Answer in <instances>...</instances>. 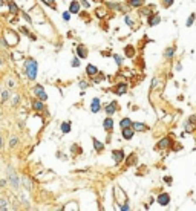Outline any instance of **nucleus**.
<instances>
[{"label":"nucleus","mask_w":196,"mask_h":211,"mask_svg":"<svg viewBox=\"0 0 196 211\" xmlns=\"http://www.w3.org/2000/svg\"><path fill=\"white\" fill-rule=\"evenodd\" d=\"M25 73L31 81H34L37 78V73H38V64L34 58H28L25 61Z\"/></svg>","instance_id":"nucleus-1"},{"label":"nucleus","mask_w":196,"mask_h":211,"mask_svg":"<svg viewBox=\"0 0 196 211\" xmlns=\"http://www.w3.org/2000/svg\"><path fill=\"white\" fill-rule=\"evenodd\" d=\"M6 179H8V183L14 188V190H18L20 183H22V181H20V178L17 176V173L12 170V167H8V174H6Z\"/></svg>","instance_id":"nucleus-2"},{"label":"nucleus","mask_w":196,"mask_h":211,"mask_svg":"<svg viewBox=\"0 0 196 211\" xmlns=\"http://www.w3.org/2000/svg\"><path fill=\"white\" fill-rule=\"evenodd\" d=\"M32 92H34V95H35L38 100H42V101L48 100V93H46V90L43 89L42 84H35V86H34V89H32Z\"/></svg>","instance_id":"nucleus-3"},{"label":"nucleus","mask_w":196,"mask_h":211,"mask_svg":"<svg viewBox=\"0 0 196 211\" xmlns=\"http://www.w3.org/2000/svg\"><path fill=\"white\" fill-rule=\"evenodd\" d=\"M156 202L161 207H167L168 203H170V194L168 193H159L158 197H156Z\"/></svg>","instance_id":"nucleus-4"},{"label":"nucleus","mask_w":196,"mask_h":211,"mask_svg":"<svg viewBox=\"0 0 196 211\" xmlns=\"http://www.w3.org/2000/svg\"><path fill=\"white\" fill-rule=\"evenodd\" d=\"M45 101H42V100H34L32 101V103H31V106H32V109H34V110H35V112H45Z\"/></svg>","instance_id":"nucleus-5"},{"label":"nucleus","mask_w":196,"mask_h":211,"mask_svg":"<svg viewBox=\"0 0 196 211\" xmlns=\"http://www.w3.org/2000/svg\"><path fill=\"white\" fill-rule=\"evenodd\" d=\"M121 130H123V132H121V135H123V138H124V139L129 141V139L133 138V135H135L133 127H124V128H121Z\"/></svg>","instance_id":"nucleus-6"},{"label":"nucleus","mask_w":196,"mask_h":211,"mask_svg":"<svg viewBox=\"0 0 196 211\" xmlns=\"http://www.w3.org/2000/svg\"><path fill=\"white\" fill-rule=\"evenodd\" d=\"M112 155H113V161L117 162V164H120V162H123L124 161V152L123 150H113L112 152Z\"/></svg>","instance_id":"nucleus-7"},{"label":"nucleus","mask_w":196,"mask_h":211,"mask_svg":"<svg viewBox=\"0 0 196 211\" xmlns=\"http://www.w3.org/2000/svg\"><path fill=\"white\" fill-rule=\"evenodd\" d=\"M100 110H101V103H100V100H98V98H93L92 103H91V112H92V113H98Z\"/></svg>","instance_id":"nucleus-8"},{"label":"nucleus","mask_w":196,"mask_h":211,"mask_svg":"<svg viewBox=\"0 0 196 211\" xmlns=\"http://www.w3.org/2000/svg\"><path fill=\"white\" fill-rule=\"evenodd\" d=\"M149 26H156L159 22H161V17L158 14H152V16H149Z\"/></svg>","instance_id":"nucleus-9"},{"label":"nucleus","mask_w":196,"mask_h":211,"mask_svg":"<svg viewBox=\"0 0 196 211\" xmlns=\"http://www.w3.org/2000/svg\"><path fill=\"white\" fill-rule=\"evenodd\" d=\"M104 110H106V113L109 115V116H112V115L115 113V110H117V103L115 101H112V103H109L106 107H104Z\"/></svg>","instance_id":"nucleus-10"},{"label":"nucleus","mask_w":196,"mask_h":211,"mask_svg":"<svg viewBox=\"0 0 196 211\" xmlns=\"http://www.w3.org/2000/svg\"><path fill=\"white\" fill-rule=\"evenodd\" d=\"M126 90H127V84L126 83H118V86L113 89V92L117 95H123V93H126Z\"/></svg>","instance_id":"nucleus-11"},{"label":"nucleus","mask_w":196,"mask_h":211,"mask_svg":"<svg viewBox=\"0 0 196 211\" xmlns=\"http://www.w3.org/2000/svg\"><path fill=\"white\" fill-rule=\"evenodd\" d=\"M69 12H71V14H78V12H80V3L77 2V0L71 2V5H69Z\"/></svg>","instance_id":"nucleus-12"},{"label":"nucleus","mask_w":196,"mask_h":211,"mask_svg":"<svg viewBox=\"0 0 196 211\" xmlns=\"http://www.w3.org/2000/svg\"><path fill=\"white\" fill-rule=\"evenodd\" d=\"M170 144H172V139L170 138H163L161 141H158V148H167V147H170Z\"/></svg>","instance_id":"nucleus-13"},{"label":"nucleus","mask_w":196,"mask_h":211,"mask_svg":"<svg viewBox=\"0 0 196 211\" xmlns=\"http://www.w3.org/2000/svg\"><path fill=\"white\" fill-rule=\"evenodd\" d=\"M77 54H78V58H86V57H87V49H86V46L78 44V46H77Z\"/></svg>","instance_id":"nucleus-14"},{"label":"nucleus","mask_w":196,"mask_h":211,"mask_svg":"<svg viewBox=\"0 0 196 211\" xmlns=\"http://www.w3.org/2000/svg\"><path fill=\"white\" fill-rule=\"evenodd\" d=\"M86 73H87V75H91V77L97 75V73H98V67L93 66V64H87L86 66Z\"/></svg>","instance_id":"nucleus-15"},{"label":"nucleus","mask_w":196,"mask_h":211,"mask_svg":"<svg viewBox=\"0 0 196 211\" xmlns=\"http://www.w3.org/2000/svg\"><path fill=\"white\" fill-rule=\"evenodd\" d=\"M9 98H11V92H9V89H6V90H2V92H0V101H2V104H5Z\"/></svg>","instance_id":"nucleus-16"},{"label":"nucleus","mask_w":196,"mask_h":211,"mask_svg":"<svg viewBox=\"0 0 196 211\" xmlns=\"http://www.w3.org/2000/svg\"><path fill=\"white\" fill-rule=\"evenodd\" d=\"M132 127H133L135 132H146V130H147V126L143 124V122H133Z\"/></svg>","instance_id":"nucleus-17"},{"label":"nucleus","mask_w":196,"mask_h":211,"mask_svg":"<svg viewBox=\"0 0 196 211\" xmlns=\"http://www.w3.org/2000/svg\"><path fill=\"white\" fill-rule=\"evenodd\" d=\"M103 126H104V128L107 132H110L112 128H113V119L110 118V116H107L106 119H104V122H103Z\"/></svg>","instance_id":"nucleus-18"},{"label":"nucleus","mask_w":196,"mask_h":211,"mask_svg":"<svg viewBox=\"0 0 196 211\" xmlns=\"http://www.w3.org/2000/svg\"><path fill=\"white\" fill-rule=\"evenodd\" d=\"M60 130H62V133H69V132H71V121L62 122V126H60Z\"/></svg>","instance_id":"nucleus-19"},{"label":"nucleus","mask_w":196,"mask_h":211,"mask_svg":"<svg viewBox=\"0 0 196 211\" xmlns=\"http://www.w3.org/2000/svg\"><path fill=\"white\" fill-rule=\"evenodd\" d=\"M92 141H93V148H95L97 152H103V148H104V144H103V142L98 141L97 138H93Z\"/></svg>","instance_id":"nucleus-20"},{"label":"nucleus","mask_w":196,"mask_h":211,"mask_svg":"<svg viewBox=\"0 0 196 211\" xmlns=\"http://www.w3.org/2000/svg\"><path fill=\"white\" fill-rule=\"evenodd\" d=\"M8 8H9V12H11V14H14V16H17L18 11H20L14 2H8Z\"/></svg>","instance_id":"nucleus-21"},{"label":"nucleus","mask_w":196,"mask_h":211,"mask_svg":"<svg viewBox=\"0 0 196 211\" xmlns=\"http://www.w3.org/2000/svg\"><path fill=\"white\" fill-rule=\"evenodd\" d=\"M137 161H138L137 155H135V153H132V155L129 156V159L126 161V165H127V167H130V165H135V164H137Z\"/></svg>","instance_id":"nucleus-22"},{"label":"nucleus","mask_w":196,"mask_h":211,"mask_svg":"<svg viewBox=\"0 0 196 211\" xmlns=\"http://www.w3.org/2000/svg\"><path fill=\"white\" fill-rule=\"evenodd\" d=\"M132 119H129V118H123L120 121V126H121V128H124V127H132Z\"/></svg>","instance_id":"nucleus-23"},{"label":"nucleus","mask_w":196,"mask_h":211,"mask_svg":"<svg viewBox=\"0 0 196 211\" xmlns=\"http://www.w3.org/2000/svg\"><path fill=\"white\" fill-rule=\"evenodd\" d=\"M0 210L5 211V210H9V202L5 199V197H0Z\"/></svg>","instance_id":"nucleus-24"},{"label":"nucleus","mask_w":196,"mask_h":211,"mask_svg":"<svg viewBox=\"0 0 196 211\" xmlns=\"http://www.w3.org/2000/svg\"><path fill=\"white\" fill-rule=\"evenodd\" d=\"M127 3H129L132 8H139V6H143V0H127Z\"/></svg>","instance_id":"nucleus-25"},{"label":"nucleus","mask_w":196,"mask_h":211,"mask_svg":"<svg viewBox=\"0 0 196 211\" xmlns=\"http://www.w3.org/2000/svg\"><path fill=\"white\" fill-rule=\"evenodd\" d=\"M107 8H110V9H117V11H127V9H124L120 3H107Z\"/></svg>","instance_id":"nucleus-26"},{"label":"nucleus","mask_w":196,"mask_h":211,"mask_svg":"<svg viewBox=\"0 0 196 211\" xmlns=\"http://www.w3.org/2000/svg\"><path fill=\"white\" fill-rule=\"evenodd\" d=\"M173 54H175V47H168V49H166V52H164V57L166 58H172Z\"/></svg>","instance_id":"nucleus-27"},{"label":"nucleus","mask_w":196,"mask_h":211,"mask_svg":"<svg viewBox=\"0 0 196 211\" xmlns=\"http://www.w3.org/2000/svg\"><path fill=\"white\" fill-rule=\"evenodd\" d=\"M17 144H18V138H16V136H12L11 141H9V147H11V148H14V147H17Z\"/></svg>","instance_id":"nucleus-28"},{"label":"nucleus","mask_w":196,"mask_h":211,"mask_svg":"<svg viewBox=\"0 0 196 211\" xmlns=\"http://www.w3.org/2000/svg\"><path fill=\"white\" fill-rule=\"evenodd\" d=\"M62 17H63L64 22H69V20H71V12L69 11H64L63 14H62Z\"/></svg>","instance_id":"nucleus-29"},{"label":"nucleus","mask_w":196,"mask_h":211,"mask_svg":"<svg viewBox=\"0 0 196 211\" xmlns=\"http://www.w3.org/2000/svg\"><path fill=\"white\" fill-rule=\"evenodd\" d=\"M126 55H129V57L133 55V47H132V46H127V47H126Z\"/></svg>","instance_id":"nucleus-30"},{"label":"nucleus","mask_w":196,"mask_h":211,"mask_svg":"<svg viewBox=\"0 0 196 211\" xmlns=\"http://www.w3.org/2000/svg\"><path fill=\"white\" fill-rule=\"evenodd\" d=\"M18 103H20V95H16L14 100H12V107H16Z\"/></svg>","instance_id":"nucleus-31"},{"label":"nucleus","mask_w":196,"mask_h":211,"mask_svg":"<svg viewBox=\"0 0 196 211\" xmlns=\"http://www.w3.org/2000/svg\"><path fill=\"white\" fill-rule=\"evenodd\" d=\"M71 64H72L74 67H78V66H80V58H72Z\"/></svg>","instance_id":"nucleus-32"},{"label":"nucleus","mask_w":196,"mask_h":211,"mask_svg":"<svg viewBox=\"0 0 196 211\" xmlns=\"http://www.w3.org/2000/svg\"><path fill=\"white\" fill-rule=\"evenodd\" d=\"M113 58H115V63H117L118 66H121V63H123V58H121L120 55H113Z\"/></svg>","instance_id":"nucleus-33"},{"label":"nucleus","mask_w":196,"mask_h":211,"mask_svg":"<svg viewBox=\"0 0 196 211\" xmlns=\"http://www.w3.org/2000/svg\"><path fill=\"white\" fill-rule=\"evenodd\" d=\"M161 2L164 3L166 8H168V6H172V5H173V0H161Z\"/></svg>","instance_id":"nucleus-34"},{"label":"nucleus","mask_w":196,"mask_h":211,"mask_svg":"<svg viewBox=\"0 0 196 211\" xmlns=\"http://www.w3.org/2000/svg\"><path fill=\"white\" fill-rule=\"evenodd\" d=\"M193 20H195V14H192L190 17H188V20H187V26H192V25H193Z\"/></svg>","instance_id":"nucleus-35"},{"label":"nucleus","mask_w":196,"mask_h":211,"mask_svg":"<svg viewBox=\"0 0 196 211\" xmlns=\"http://www.w3.org/2000/svg\"><path fill=\"white\" fill-rule=\"evenodd\" d=\"M71 150H72V152H77L78 155L81 153V148H80V147H77V145H72V148H71Z\"/></svg>","instance_id":"nucleus-36"},{"label":"nucleus","mask_w":196,"mask_h":211,"mask_svg":"<svg viewBox=\"0 0 196 211\" xmlns=\"http://www.w3.org/2000/svg\"><path fill=\"white\" fill-rule=\"evenodd\" d=\"M22 16L25 17V20H26V22H28V23H31V22H32V20H31V17H29L28 14H26V12H22Z\"/></svg>","instance_id":"nucleus-37"},{"label":"nucleus","mask_w":196,"mask_h":211,"mask_svg":"<svg viewBox=\"0 0 196 211\" xmlns=\"http://www.w3.org/2000/svg\"><path fill=\"white\" fill-rule=\"evenodd\" d=\"M14 86H16V81L14 80H8V87H9V89H12Z\"/></svg>","instance_id":"nucleus-38"},{"label":"nucleus","mask_w":196,"mask_h":211,"mask_svg":"<svg viewBox=\"0 0 196 211\" xmlns=\"http://www.w3.org/2000/svg\"><path fill=\"white\" fill-rule=\"evenodd\" d=\"M120 210H123V211H129V210H130V207L127 205V203H124V205H121V207H120Z\"/></svg>","instance_id":"nucleus-39"},{"label":"nucleus","mask_w":196,"mask_h":211,"mask_svg":"<svg viewBox=\"0 0 196 211\" xmlns=\"http://www.w3.org/2000/svg\"><path fill=\"white\" fill-rule=\"evenodd\" d=\"M80 3H81L84 8H89V2H87V0H80Z\"/></svg>","instance_id":"nucleus-40"},{"label":"nucleus","mask_w":196,"mask_h":211,"mask_svg":"<svg viewBox=\"0 0 196 211\" xmlns=\"http://www.w3.org/2000/svg\"><path fill=\"white\" fill-rule=\"evenodd\" d=\"M124 20H126V23L129 25V26H133V22L130 20V17H127V16H126V18H124Z\"/></svg>","instance_id":"nucleus-41"},{"label":"nucleus","mask_w":196,"mask_h":211,"mask_svg":"<svg viewBox=\"0 0 196 211\" xmlns=\"http://www.w3.org/2000/svg\"><path fill=\"white\" fill-rule=\"evenodd\" d=\"M141 14H143V16H152V12L149 11V9H143V11H141Z\"/></svg>","instance_id":"nucleus-42"},{"label":"nucleus","mask_w":196,"mask_h":211,"mask_svg":"<svg viewBox=\"0 0 196 211\" xmlns=\"http://www.w3.org/2000/svg\"><path fill=\"white\" fill-rule=\"evenodd\" d=\"M87 86H89V84H87L86 81H80V87H81V89H86Z\"/></svg>","instance_id":"nucleus-43"},{"label":"nucleus","mask_w":196,"mask_h":211,"mask_svg":"<svg viewBox=\"0 0 196 211\" xmlns=\"http://www.w3.org/2000/svg\"><path fill=\"white\" fill-rule=\"evenodd\" d=\"M164 181H166V183H167V185H170V183H172V178H170V176H167V178H164Z\"/></svg>","instance_id":"nucleus-44"},{"label":"nucleus","mask_w":196,"mask_h":211,"mask_svg":"<svg viewBox=\"0 0 196 211\" xmlns=\"http://www.w3.org/2000/svg\"><path fill=\"white\" fill-rule=\"evenodd\" d=\"M8 183V179H0V187H5Z\"/></svg>","instance_id":"nucleus-45"},{"label":"nucleus","mask_w":196,"mask_h":211,"mask_svg":"<svg viewBox=\"0 0 196 211\" xmlns=\"http://www.w3.org/2000/svg\"><path fill=\"white\" fill-rule=\"evenodd\" d=\"M156 86H158V80L155 78V80H153V83H152V89H155V87H156Z\"/></svg>","instance_id":"nucleus-46"},{"label":"nucleus","mask_w":196,"mask_h":211,"mask_svg":"<svg viewBox=\"0 0 196 211\" xmlns=\"http://www.w3.org/2000/svg\"><path fill=\"white\" fill-rule=\"evenodd\" d=\"M181 148H182V147H181L179 144H176V145H175V147H173V150H175V152H179V150H181Z\"/></svg>","instance_id":"nucleus-47"},{"label":"nucleus","mask_w":196,"mask_h":211,"mask_svg":"<svg viewBox=\"0 0 196 211\" xmlns=\"http://www.w3.org/2000/svg\"><path fill=\"white\" fill-rule=\"evenodd\" d=\"M3 148V141H2V136H0V150Z\"/></svg>","instance_id":"nucleus-48"},{"label":"nucleus","mask_w":196,"mask_h":211,"mask_svg":"<svg viewBox=\"0 0 196 211\" xmlns=\"http://www.w3.org/2000/svg\"><path fill=\"white\" fill-rule=\"evenodd\" d=\"M48 2H51V3H54V2H55V0H48Z\"/></svg>","instance_id":"nucleus-49"},{"label":"nucleus","mask_w":196,"mask_h":211,"mask_svg":"<svg viewBox=\"0 0 196 211\" xmlns=\"http://www.w3.org/2000/svg\"><path fill=\"white\" fill-rule=\"evenodd\" d=\"M2 63H3V60H2V58H0V64H2Z\"/></svg>","instance_id":"nucleus-50"},{"label":"nucleus","mask_w":196,"mask_h":211,"mask_svg":"<svg viewBox=\"0 0 196 211\" xmlns=\"http://www.w3.org/2000/svg\"><path fill=\"white\" fill-rule=\"evenodd\" d=\"M0 92H2V89H0Z\"/></svg>","instance_id":"nucleus-51"}]
</instances>
